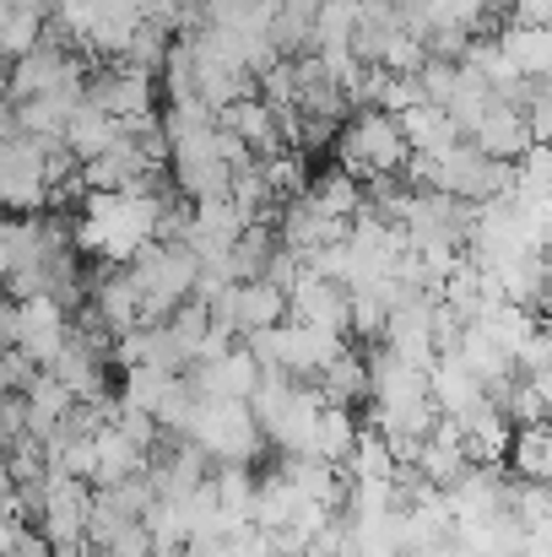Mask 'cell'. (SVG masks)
I'll list each match as a JSON object with an SVG mask.
<instances>
[{"label": "cell", "mask_w": 552, "mask_h": 557, "mask_svg": "<svg viewBox=\"0 0 552 557\" xmlns=\"http://www.w3.org/2000/svg\"><path fill=\"white\" fill-rule=\"evenodd\" d=\"M358 438H364V422H358V411L353 406H320V422H315V449H309V460H326V466H347L353 460V449H358Z\"/></svg>", "instance_id": "cell-22"}, {"label": "cell", "mask_w": 552, "mask_h": 557, "mask_svg": "<svg viewBox=\"0 0 552 557\" xmlns=\"http://www.w3.org/2000/svg\"><path fill=\"white\" fill-rule=\"evenodd\" d=\"M304 195H309L331 222H358V216H364V206H368L364 180H353L347 169H326V174H315Z\"/></svg>", "instance_id": "cell-23"}, {"label": "cell", "mask_w": 552, "mask_h": 557, "mask_svg": "<svg viewBox=\"0 0 552 557\" xmlns=\"http://www.w3.org/2000/svg\"><path fill=\"white\" fill-rule=\"evenodd\" d=\"M120 136H125L120 120H109L98 103H82V109L71 114V125H65V152H71L76 163H93V158H103Z\"/></svg>", "instance_id": "cell-24"}, {"label": "cell", "mask_w": 552, "mask_h": 557, "mask_svg": "<svg viewBox=\"0 0 552 557\" xmlns=\"http://www.w3.org/2000/svg\"><path fill=\"white\" fill-rule=\"evenodd\" d=\"M163 206L158 189H87L82 195V216H76V233L71 244L98 255V260H136L147 244H158V222H163Z\"/></svg>", "instance_id": "cell-1"}, {"label": "cell", "mask_w": 552, "mask_h": 557, "mask_svg": "<svg viewBox=\"0 0 552 557\" xmlns=\"http://www.w3.org/2000/svg\"><path fill=\"white\" fill-rule=\"evenodd\" d=\"M22 342V304H0V347H16Z\"/></svg>", "instance_id": "cell-33"}, {"label": "cell", "mask_w": 552, "mask_h": 557, "mask_svg": "<svg viewBox=\"0 0 552 557\" xmlns=\"http://www.w3.org/2000/svg\"><path fill=\"white\" fill-rule=\"evenodd\" d=\"M98 557H158L147 520H131V525H120V531H114V536L98 547Z\"/></svg>", "instance_id": "cell-28"}, {"label": "cell", "mask_w": 552, "mask_h": 557, "mask_svg": "<svg viewBox=\"0 0 552 557\" xmlns=\"http://www.w3.org/2000/svg\"><path fill=\"white\" fill-rule=\"evenodd\" d=\"M510 22L552 33V0H510Z\"/></svg>", "instance_id": "cell-31"}, {"label": "cell", "mask_w": 552, "mask_h": 557, "mask_svg": "<svg viewBox=\"0 0 552 557\" xmlns=\"http://www.w3.org/2000/svg\"><path fill=\"white\" fill-rule=\"evenodd\" d=\"M217 125H222L228 136H238L255 158H277V152L287 147V136H282V114H277L260 92H249V98L228 103V109L217 114Z\"/></svg>", "instance_id": "cell-16"}, {"label": "cell", "mask_w": 552, "mask_h": 557, "mask_svg": "<svg viewBox=\"0 0 552 557\" xmlns=\"http://www.w3.org/2000/svg\"><path fill=\"white\" fill-rule=\"evenodd\" d=\"M537 314L552 320V244L542 249V298H537Z\"/></svg>", "instance_id": "cell-35"}, {"label": "cell", "mask_w": 552, "mask_h": 557, "mask_svg": "<svg viewBox=\"0 0 552 557\" xmlns=\"http://www.w3.org/2000/svg\"><path fill=\"white\" fill-rule=\"evenodd\" d=\"M342 471H347V482H395L401 476V460H395V449L373 428H364V438H358V449H353V460Z\"/></svg>", "instance_id": "cell-27"}, {"label": "cell", "mask_w": 552, "mask_h": 557, "mask_svg": "<svg viewBox=\"0 0 552 557\" xmlns=\"http://www.w3.org/2000/svg\"><path fill=\"white\" fill-rule=\"evenodd\" d=\"M287 320L347 336V331H353V293H347L342 282L320 276V271H304V276L287 287Z\"/></svg>", "instance_id": "cell-12"}, {"label": "cell", "mask_w": 552, "mask_h": 557, "mask_svg": "<svg viewBox=\"0 0 552 557\" xmlns=\"http://www.w3.org/2000/svg\"><path fill=\"white\" fill-rule=\"evenodd\" d=\"M309 5H315V11H320V5H326V0H309Z\"/></svg>", "instance_id": "cell-38"}, {"label": "cell", "mask_w": 552, "mask_h": 557, "mask_svg": "<svg viewBox=\"0 0 552 557\" xmlns=\"http://www.w3.org/2000/svg\"><path fill=\"white\" fill-rule=\"evenodd\" d=\"M211 325L222 331V336H260V331H277L282 320H287V293L277 287V282H266V276H255V282H233V287H222L211 304Z\"/></svg>", "instance_id": "cell-9"}, {"label": "cell", "mask_w": 552, "mask_h": 557, "mask_svg": "<svg viewBox=\"0 0 552 557\" xmlns=\"http://www.w3.org/2000/svg\"><path fill=\"white\" fill-rule=\"evenodd\" d=\"M395 125H401V136H406V147H412L417 158H439V152H450V147L466 141L461 125L450 120V109H439V103H417V109H406Z\"/></svg>", "instance_id": "cell-20"}, {"label": "cell", "mask_w": 552, "mask_h": 557, "mask_svg": "<svg viewBox=\"0 0 552 557\" xmlns=\"http://www.w3.org/2000/svg\"><path fill=\"white\" fill-rule=\"evenodd\" d=\"M33 515L44 520V536L60 547V542H82L87 536V520H93V487L65 476V471H49L38 482V498H33Z\"/></svg>", "instance_id": "cell-10"}, {"label": "cell", "mask_w": 552, "mask_h": 557, "mask_svg": "<svg viewBox=\"0 0 552 557\" xmlns=\"http://www.w3.org/2000/svg\"><path fill=\"white\" fill-rule=\"evenodd\" d=\"M184 444H195L211 466H249V460L260 455L266 433H260L249 400H206V395H200Z\"/></svg>", "instance_id": "cell-5"}, {"label": "cell", "mask_w": 552, "mask_h": 557, "mask_svg": "<svg viewBox=\"0 0 552 557\" xmlns=\"http://www.w3.org/2000/svg\"><path fill=\"white\" fill-rule=\"evenodd\" d=\"M315 389H320V400H331V406H358V400H368V358H358V352L347 347L331 369L315 379Z\"/></svg>", "instance_id": "cell-26"}, {"label": "cell", "mask_w": 552, "mask_h": 557, "mask_svg": "<svg viewBox=\"0 0 552 557\" xmlns=\"http://www.w3.org/2000/svg\"><path fill=\"white\" fill-rule=\"evenodd\" d=\"M60 141H33V136H0V211H38L49 206V152Z\"/></svg>", "instance_id": "cell-8"}, {"label": "cell", "mask_w": 552, "mask_h": 557, "mask_svg": "<svg viewBox=\"0 0 552 557\" xmlns=\"http://www.w3.org/2000/svg\"><path fill=\"white\" fill-rule=\"evenodd\" d=\"M499 49H504V60H510L515 76H526V82H552V33L504 22V27H499Z\"/></svg>", "instance_id": "cell-21"}, {"label": "cell", "mask_w": 552, "mask_h": 557, "mask_svg": "<svg viewBox=\"0 0 552 557\" xmlns=\"http://www.w3.org/2000/svg\"><path fill=\"white\" fill-rule=\"evenodd\" d=\"M109 5H120V11H136V16H147V0H109Z\"/></svg>", "instance_id": "cell-37"}, {"label": "cell", "mask_w": 552, "mask_h": 557, "mask_svg": "<svg viewBox=\"0 0 552 557\" xmlns=\"http://www.w3.org/2000/svg\"><path fill=\"white\" fill-rule=\"evenodd\" d=\"M466 141H471L482 158H493V163H520V158L537 147V141H531V131H526V114H520V109H510L504 98L488 109V120H482Z\"/></svg>", "instance_id": "cell-17"}, {"label": "cell", "mask_w": 552, "mask_h": 557, "mask_svg": "<svg viewBox=\"0 0 552 557\" xmlns=\"http://www.w3.org/2000/svg\"><path fill=\"white\" fill-rule=\"evenodd\" d=\"M406 471H417L433 493H450V487L471 471V455H466V444H461V428L439 417V428L417 444V455H412V466H406Z\"/></svg>", "instance_id": "cell-15"}, {"label": "cell", "mask_w": 552, "mask_h": 557, "mask_svg": "<svg viewBox=\"0 0 552 557\" xmlns=\"http://www.w3.org/2000/svg\"><path fill=\"white\" fill-rule=\"evenodd\" d=\"M5 109H11V65L0 60V114H5Z\"/></svg>", "instance_id": "cell-36"}, {"label": "cell", "mask_w": 552, "mask_h": 557, "mask_svg": "<svg viewBox=\"0 0 552 557\" xmlns=\"http://www.w3.org/2000/svg\"><path fill=\"white\" fill-rule=\"evenodd\" d=\"M347 233H353V222H331L309 195H298V200H287V206L277 211V244H282L287 255H298V260L326 255V249L342 244Z\"/></svg>", "instance_id": "cell-13"}, {"label": "cell", "mask_w": 552, "mask_h": 557, "mask_svg": "<svg viewBox=\"0 0 552 557\" xmlns=\"http://www.w3.org/2000/svg\"><path fill=\"white\" fill-rule=\"evenodd\" d=\"M93 76L82 71V60L65 49V44H38L33 54H22L11 65V98L27 103V98H49V92H65V87H87Z\"/></svg>", "instance_id": "cell-11"}, {"label": "cell", "mask_w": 552, "mask_h": 557, "mask_svg": "<svg viewBox=\"0 0 552 557\" xmlns=\"http://www.w3.org/2000/svg\"><path fill=\"white\" fill-rule=\"evenodd\" d=\"M87 103H98L109 120H120L125 136H163L158 120V76L136 65H109L87 82Z\"/></svg>", "instance_id": "cell-6"}, {"label": "cell", "mask_w": 552, "mask_h": 557, "mask_svg": "<svg viewBox=\"0 0 552 557\" xmlns=\"http://www.w3.org/2000/svg\"><path fill=\"white\" fill-rule=\"evenodd\" d=\"M510 471H515V482H552V422L515 428V444H510Z\"/></svg>", "instance_id": "cell-25"}, {"label": "cell", "mask_w": 552, "mask_h": 557, "mask_svg": "<svg viewBox=\"0 0 552 557\" xmlns=\"http://www.w3.org/2000/svg\"><path fill=\"white\" fill-rule=\"evenodd\" d=\"M22 515H27V509H22V498H16V493H5V498H0V557L22 542V531H27V525H22Z\"/></svg>", "instance_id": "cell-30"}, {"label": "cell", "mask_w": 552, "mask_h": 557, "mask_svg": "<svg viewBox=\"0 0 552 557\" xmlns=\"http://www.w3.org/2000/svg\"><path fill=\"white\" fill-rule=\"evenodd\" d=\"M5 557H54V542H49L44 531H22V542H16Z\"/></svg>", "instance_id": "cell-34"}, {"label": "cell", "mask_w": 552, "mask_h": 557, "mask_svg": "<svg viewBox=\"0 0 552 557\" xmlns=\"http://www.w3.org/2000/svg\"><path fill=\"white\" fill-rule=\"evenodd\" d=\"M93 314H98V325H103L114 342L147 325V314H142V293H136V282H131L125 271H109V276L93 282Z\"/></svg>", "instance_id": "cell-18"}, {"label": "cell", "mask_w": 552, "mask_h": 557, "mask_svg": "<svg viewBox=\"0 0 552 557\" xmlns=\"http://www.w3.org/2000/svg\"><path fill=\"white\" fill-rule=\"evenodd\" d=\"M169 174L180 195L195 200H211V195H233V169L222 158V141H217V125H200V131H169Z\"/></svg>", "instance_id": "cell-7"}, {"label": "cell", "mask_w": 552, "mask_h": 557, "mask_svg": "<svg viewBox=\"0 0 552 557\" xmlns=\"http://www.w3.org/2000/svg\"><path fill=\"white\" fill-rule=\"evenodd\" d=\"M406 158H412V147H406L395 114H384V109H358L342 125V136H336V169H347L364 185H373V180H401L406 174Z\"/></svg>", "instance_id": "cell-3"}, {"label": "cell", "mask_w": 552, "mask_h": 557, "mask_svg": "<svg viewBox=\"0 0 552 557\" xmlns=\"http://www.w3.org/2000/svg\"><path fill=\"white\" fill-rule=\"evenodd\" d=\"M125 276H131L136 293H142V314H147V325H163L174 309H184V304L195 298L200 260H195L184 244L158 238V244H147V249L125 265Z\"/></svg>", "instance_id": "cell-4"}, {"label": "cell", "mask_w": 552, "mask_h": 557, "mask_svg": "<svg viewBox=\"0 0 552 557\" xmlns=\"http://www.w3.org/2000/svg\"><path fill=\"white\" fill-rule=\"evenodd\" d=\"M189 384L206 400H249L260 384V363L249 358V347H222L189 369Z\"/></svg>", "instance_id": "cell-14"}, {"label": "cell", "mask_w": 552, "mask_h": 557, "mask_svg": "<svg viewBox=\"0 0 552 557\" xmlns=\"http://www.w3.org/2000/svg\"><path fill=\"white\" fill-rule=\"evenodd\" d=\"M71 411H76V395H71L54 373H44V369L33 373V384L22 389V433L44 444Z\"/></svg>", "instance_id": "cell-19"}, {"label": "cell", "mask_w": 552, "mask_h": 557, "mask_svg": "<svg viewBox=\"0 0 552 557\" xmlns=\"http://www.w3.org/2000/svg\"><path fill=\"white\" fill-rule=\"evenodd\" d=\"M320 389L315 384H298V379H282V373H260L255 395H249V411L266 433V444H277V455H309L315 449V422H320Z\"/></svg>", "instance_id": "cell-2"}, {"label": "cell", "mask_w": 552, "mask_h": 557, "mask_svg": "<svg viewBox=\"0 0 552 557\" xmlns=\"http://www.w3.org/2000/svg\"><path fill=\"white\" fill-rule=\"evenodd\" d=\"M493 5H510V0H493Z\"/></svg>", "instance_id": "cell-39"}, {"label": "cell", "mask_w": 552, "mask_h": 557, "mask_svg": "<svg viewBox=\"0 0 552 557\" xmlns=\"http://www.w3.org/2000/svg\"><path fill=\"white\" fill-rule=\"evenodd\" d=\"M22 438V395H0V444Z\"/></svg>", "instance_id": "cell-32"}, {"label": "cell", "mask_w": 552, "mask_h": 557, "mask_svg": "<svg viewBox=\"0 0 552 557\" xmlns=\"http://www.w3.org/2000/svg\"><path fill=\"white\" fill-rule=\"evenodd\" d=\"M33 363L16 352V347H0V395H22L27 384H33Z\"/></svg>", "instance_id": "cell-29"}]
</instances>
